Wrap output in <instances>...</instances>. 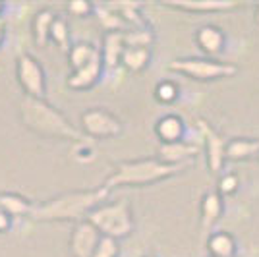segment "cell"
Wrapping results in <instances>:
<instances>
[{"label": "cell", "mask_w": 259, "mask_h": 257, "mask_svg": "<svg viewBox=\"0 0 259 257\" xmlns=\"http://www.w3.org/2000/svg\"><path fill=\"white\" fill-rule=\"evenodd\" d=\"M195 128L199 132L203 145H205V155H207V168L211 174H223L225 162H227V143L228 141L217 132L207 120L197 118Z\"/></svg>", "instance_id": "cell-8"}, {"label": "cell", "mask_w": 259, "mask_h": 257, "mask_svg": "<svg viewBox=\"0 0 259 257\" xmlns=\"http://www.w3.org/2000/svg\"><path fill=\"white\" fill-rule=\"evenodd\" d=\"M85 221L97 228L101 236H107L112 240H124L128 238L134 228V209L128 199H118V201H105L99 207H95L87 215Z\"/></svg>", "instance_id": "cell-4"}, {"label": "cell", "mask_w": 259, "mask_h": 257, "mask_svg": "<svg viewBox=\"0 0 259 257\" xmlns=\"http://www.w3.org/2000/svg\"><path fill=\"white\" fill-rule=\"evenodd\" d=\"M257 161H259V157H257Z\"/></svg>", "instance_id": "cell-36"}, {"label": "cell", "mask_w": 259, "mask_h": 257, "mask_svg": "<svg viewBox=\"0 0 259 257\" xmlns=\"http://www.w3.org/2000/svg\"><path fill=\"white\" fill-rule=\"evenodd\" d=\"M4 39H6V23L0 20V47L4 43Z\"/></svg>", "instance_id": "cell-32"}, {"label": "cell", "mask_w": 259, "mask_h": 257, "mask_svg": "<svg viewBox=\"0 0 259 257\" xmlns=\"http://www.w3.org/2000/svg\"><path fill=\"white\" fill-rule=\"evenodd\" d=\"M240 190V176L236 172H223L217 180V192L223 199L232 197L234 193H238Z\"/></svg>", "instance_id": "cell-28"}, {"label": "cell", "mask_w": 259, "mask_h": 257, "mask_svg": "<svg viewBox=\"0 0 259 257\" xmlns=\"http://www.w3.org/2000/svg\"><path fill=\"white\" fill-rule=\"evenodd\" d=\"M20 118L25 128L41 138L77 141V143L83 141L81 128H76L64 112H60L47 99H33L23 95L20 103Z\"/></svg>", "instance_id": "cell-2"}, {"label": "cell", "mask_w": 259, "mask_h": 257, "mask_svg": "<svg viewBox=\"0 0 259 257\" xmlns=\"http://www.w3.org/2000/svg\"><path fill=\"white\" fill-rule=\"evenodd\" d=\"M195 43L199 47V51L203 54H207L209 58H215L225 51L227 45V35L221 27H217L213 23H205L201 27L195 29L194 35Z\"/></svg>", "instance_id": "cell-11"}, {"label": "cell", "mask_w": 259, "mask_h": 257, "mask_svg": "<svg viewBox=\"0 0 259 257\" xmlns=\"http://www.w3.org/2000/svg\"><path fill=\"white\" fill-rule=\"evenodd\" d=\"M143 257H157V255H143Z\"/></svg>", "instance_id": "cell-35"}, {"label": "cell", "mask_w": 259, "mask_h": 257, "mask_svg": "<svg viewBox=\"0 0 259 257\" xmlns=\"http://www.w3.org/2000/svg\"><path fill=\"white\" fill-rule=\"evenodd\" d=\"M2 10H4V4H2V2H0V14H2Z\"/></svg>", "instance_id": "cell-34"}, {"label": "cell", "mask_w": 259, "mask_h": 257, "mask_svg": "<svg viewBox=\"0 0 259 257\" xmlns=\"http://www.w3.org/2000/svg\"><path fill=\"white\" fill-rule=\"evenodd\" d=\"M97 56H101V47L93 45L91 41H77L76 45H72L68 53V62L74 70H77L81 66L89 64L91 60H95Z\"/></svg>", "instance_id": "cell-23"}, {"label": "cell", "mask_w": 259, "mask_h": 257, "mask_svg": "<svg viewBox=\"0 0 259 257\" xmlns=\"http://www.w3.org/2000/svg\"><path fill=\"white\" fill-rule=\"evenodd\" d=\"M201 145L195 141H174V143H161L157 149V159L174 166H192L194 159L199 155Z\"/></svg>", "instance_id": "cell-10"}, {"label": "cell", "mask_w": 259, "mask_h": 257, "mask_svg": "<svg viewBox=\"0 0 259 257\" xmlns=\"http://www.w3.org/2000/svg\"><path fill=\"white\" fill-rule=\"evenodd\" d=\"M155 39L157 35L153 31V27H140V29H130V31L124 33V41H126V47H147L151 49L155 45Z\"/></svg>", "instance_id": "cell-26"}, {"label": "cell", "mask_w": 259, "mask_h": 257, "mask_svg": "<svg viewBox=\"0 0 259 257\" xmlns=\"http://www.w3.org/2000/svg\"><path fill=\"white\" fill-rule=\"evenodd\" d=\"M10 228H12V217L0 209V234L10 232Z\"/></svg>", "instance_id": "cell-31"}, {"label": "cell", "mask_w": 259, "mask_h": 257, "mask_svg": "<svg viewBox=\"0 0 259 257\" xmlns=\"http://www.w3.org/2000/svg\"><path fill=\"white\" fill-rule=\"evenodd\" d=\"M207 251L209 257H236L238 244L230 232L217 230L207 236Z\"/></svg>", "instance_id": "cell-18"}, {"label": "cell", "mask_w": 259, "mask_h": 257, "mask_svg": "<svg viewBox=\"0 0 259 257\" xmlns=\"http://www.w3.org/2000/svg\"><path fill=\"white\" fill-rule=\"evenodd\" d=\"M51 41L66 54L72 49V45H70V23L62 14H56V18H54L53 27H51Z\"/></svg>", "instance_id": "cell-25"}, {"label": "cell", "mask_w": 259, "mask_h": 257, "mask_svg": "<svg viewBox=\"0 0 259 257\" xmlns=\"http://www.w3.org/2000/svg\"><path fill=\"white\" fill-rule=\"evenodd\" d=\"M33 207L35 205L25 197L22 193H16V192H0V209L4 213H8L12 219L16 217H31L33 213Z\"/></svg>", "instance_id": "cell-21"}, {"label": "cell", "mask_w": 259, "mask_h": 257, "mask_svg": "<svg viewBox=\"0 0 259 257\" xmlns=\"http://www.w3.org/2000/svg\"><path fill=\"white\" fill-rule=\"evenodd\" d=\"M126 51V41L122 31H107L101 43V56L105 70H116L122 66V54Z\"/></svg>", "instance_id": "cell-14"}, {"label": "cell", "mask_w": 259, "mask_h": 257, "mask_svg": "<svg viewBox=\"0 0 259 257\" xmlns=\"http://www.w3.org/2000/svg\"><path fill=\"white\" fill-rule=\"evenodd\" d=\"M120 251H122V247H120L118 240H112V238L103 236L101 242H99L97 249L93 251L91 257H120Z\"/></svg>", "instance_id": "cell-29"}, {"label": "cell", "mask_w": 259, "mask_h": 257, "mask_svg": "<svg viewBox=\"0 0 259 257\" xmlns=\"http://www.w3.org/2000/svg\"><path fill=\"white\" fill-rule=\"evenodd\" d=\"M54 18H56V12L53 8H41L35 12L31 20V33L39 47H45L51 41V27H53Z\"/></svg>", "instance_id": "cell-20"}, {"label": "cell", "mask_w": 259, "mask_h": 257, "mask_svg": "<svg viewBox=\"0 0 259 257\" xmlns=\"http://www.w3.org/2000/svg\"><path fill=\"white\" fill-rule=\"evenodd\" d=\"M259 157V140L251 138H232L227 143V161L242 162Z\"/></svg>", "instance_id": "cell-17"}, {"label": "cell", "mask_w": 259, "mask_h": 257, "mask_svg": "<svg viewBox=\"0 0 259 257\" xmlns=\"http://www.w3.org/2000/svg\"><path fill=\"white\" fill-rule=\"evenodd\" d=\"M155 134L161 140V143H174V141H182L186 136V122L180 114L168 112L157 120L155 124Z\"/></svg>", "instance_id": "cell-16"}, {"label": "cell", "mask_w": 259, "mask_h": 257, "mask_svg": "<svg viewBox=\"0 0 259 257\" xmlns=\"http://www.w3.org/2000/svg\"><path fill=\"white\" fill-rule=\"evenodd\" d=\"M166 68L168 72L186 75L195 81H219V79L234 77L238 74V66L232 62H223L217 58H197V56L176 58Z\"/></svg>", "instance_id": "cell-5"}, {"label": "cell", "mask_w": 259, "mask_h": 257, "mask_svg": "<svg viewBox=\"0 0 259 257\" xmlns=\"http://www.w3.org/2000/svg\"><path fill=\"white\" fill-rule=\"evenodd\" d=\"M164 8L190 14H207V12H230L242 6V2L234 0H203V2H164Z\"/></svg>", "instance_id": "cell-15"}, {"label": "cell", "mask_w": 259, "mask_h": 257, "mask_svg": "<svg viewBox=\"0 0 259 257\" xmlns=\"http://www.w3.org/2000/svg\"><path fill=\"white\" fill-rule=\"evenodd\" d=\"M124 124L114 112L103 107H91L81 114V134L95 140H108L122 134Z\"/></svg>", "instance_id": "cell-7"}, {"label": "cell", "mask_w": 259, "mask_h": 257, "mask_svg": "<svg viewBox=\"0 0 259 257\" xmlns=\"http://www.w3.org/2000/svg\"><path fill=\"white\" fill-rule=\"evenodd\" d=\"M225 213V199L219 195L217 190H209L203 193L201 197V205H199V221H201V230L207 236L211 234V230L215 228V225L223 219Z\"/></svg>", "instance_id": "cell-12"}, {"label": "cell", "mask_w": 259, "mask_h": 257, "mask_svg": "<svg viewBox=\"0 0 259 257\" xmlns=\"http://www.w3.org/2000/svg\"><path fill=\"white\" fill-rule=\"evenodd\" d=\"M103 70H105V64H103V56H97L95 60H91L89 64L81 66L74 70L72 74L68 75L66 83L70 89L74 91H83V89H91V87L97 83L103 75Z\"/></svg>", "instance_id": "cell-13"}, {"label": "cell", "mask_w": 259, "mask_h": 257, "mask_svg": "<svg viewBox=\"0 0 259 257\" xmlns=\"http://www.w3.org/2000/svg\"><path fill=\"white\" fill-rule=\"evenodd\" d=\"M66 8H68V12H70L72 16H77V18L95 16V4H93V2H87V0H74V2H70Z\"/></svg>", "instance_id": "cell-30"}, {"label": "cell", "mask_w": 259, "mask_h": 257, "mask_svg": "<svg viewBox=\"0 0 259 257\" xmlns=\"http://www.w3.org/2000/svg\"><path fill=\"white\" fill-rule=\"evenodd\" d=\"M253 12H255V14H253V20H255V23L259 25V2L253 6Z\"/></svg>", "instance_id": "cell-33"}, {"label": "cell", "mask_w": 259, "mask_h": 257, "mask_svg": "<svg viewBox=\"0 0 259 257\" xmlns=\"http://www.w3.org/2000/svg\"><path fill=\"white\" fill-rule=\"evenodd\" d=\"M95 18L99 25L107 31H130L128 23L124 22V18L118 14V10L112 4H95Z\"/></svg>", "instance_id": "cell-22"}, {"label": "cell", "mask_w": 259, "mask_h": 257, "mask_svg": "<svg viewBox=\"0 0 259 257\" xmlns=\"http://www.w3.org/2000/svg\"><path fill=\"white\" fill-rule=\"evenodd\" d=\"M118 14L124 18V22L128 23L130 29H140V27H149V22L143 14V6L140 2H116L112 4Z\"/></svg>", "instance_id": "cell-24"}, {"label": "cell", "mask_w": 259, "mask_h": 257, "mask_svg": "<svg viewBox=\"0 0 259 257\" xmlns=\"http://www.w3.org/2000/svg\"><path fill=\"white\" fill-rule=\"evenodd\" d=\"M110 195L105 186L91 190H72L54 195L33 207L31 219L37 223H81L95 207L107 201Z\"/></svg>", "instance_id": "cell-1"}, {"label": "cell", "mask_w": 259, "mask_h": 257, "mask_svg": "<svg viewBox=\"0 0 259 257\" xmlns=\"http://www.w3.org/2000/svg\"><path fill=\"white\" fill-rule=\"evenodd\" d=\"M153 53L147 47H126L122 54V68L130 74H140L151 64Z\"/></svg>", "instance_id": "cell-19"}, {"label": "cell", "mask_w": 259, "mask_h": 257, "mask_svg": "<svg viewBox=\"0 0 259 257\" xmlns=\"http://www.w3.org/2000/svg\"><path fill=\"white\" fill-rule=\"evenodd\" d=\"M188 166H174L159 161L157 157L136 159V161H120L114 164L112 172L105 178L103 186L108 192L116 188H143L151 184L164 182L168 178L178 176Z\"/></svg>", "instance_id": "cell-3"}, {"label": "cell", "mask_w": 259, "mask_h": 257, "mask_svg": "<svg viewBox=\"0 0 259 257\" xmlns=\"http://www.w3.org/2000/svg\"><path fill=\"white\" fill-rule=\"evenodd\" d=\"M16 77L25 97L45 99L47 97V74L43 64L29 53H22L16 58Z\"/></svg>", "instance_id": "cell-6"}, {"label": "cell", "mask_w": 259, "mask_h": 257, "mask_svg": "<svg viewBox=\"0 0 259 257\" xmlns=\"http://www.w3.org/2000/svg\"><path fill=\"white\" fill-rule=\"evenodd\" d=\"M101 238H103L101 232L89 221L76 223L70 230V240H68L72 257H91L97 249Z\"/></svg>", "instance_id": "cell-9"}, {"label": "cell", "mask_w": 259, "mask_h": 257, "mask_svg": "<svg viewBox=\"0 0 259 257\" xmlns=\"http://www.w3.org/2000/svg\"><path fill=\"white\" fill-rule=\"evenodd\" d=\"M178 97H180V87L172 79H162L155 85V99L161 105H172Z\"/></svg>", "instance_id": "cell-27"}]
</instances>
